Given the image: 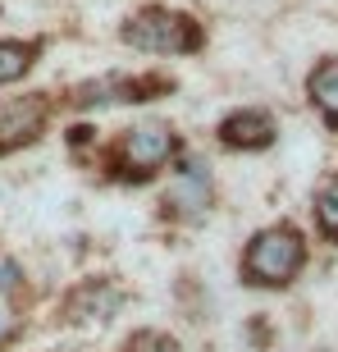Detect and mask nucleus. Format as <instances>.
<instances>
[{"instance_id":"f257e3e1","label":"nucleus","mask_w":338,"mask_h":352,"mask_svg":"<svg viewBox=\"0 0 338 352\" xmlns=\"http://www.w3.org/2000/svg\"><path fill=\"white\" fill-rule=\"evenodd\" d=\"M183 156V138L169 119H142V124H128L124 133H115L105 142L101 170L110 183H124V188H142L156 174H165L174 160Z\"/></svg>"},{"instance_id":"f03ea898","label":"nucleus","mask_w":338,"mask_h":352,"mask_svg":"<svg viewBox=\"0 0 338 352\" xmlns=\"http://www.w3.org/2000/svg\"><path fill=\"white\" fill-rule=\"evenodd\" d=\"M302 270H306V238L288 220L256 229L238 256V274L247 288H288Z\"/></svg>"},{"instance_id":"7ed1b4c3","label":"nucleus","mask_w":338,"mask_h":352,"mask_svg":"<svg viewBox=\"0 0 338 352\" xmlns=\"http://www.w3.org/2000/svg\"><path fill=\"white\" fill-rule=\"evenodd\" d=\"M119 41L142 55H201L206 51V28L201 19L174 5H142L119 23Z\"/></svg>"},{"instance_id":"20e7f679","label":"nucleus","mask_w":338,"mask_h":352,"mask_svg":"<svg viewBox=\"0 0 338 352\" xmlns=\"http://www.w3.org/2000/svg\"><path fill=\"white\" fill-rule=\"evenodd\" d=\"M179 82L169 74H96L82 78L78 87L69 91L74 110H101V105H142V101H160Z\"/></svg>"},{"instance_id":"39448f33","label":"nucleus","mask_w":338,"mask_h":352,"mask_svg":"<svg viewBox=\"0 0 338 352\" xmlns=\"http://www.w3.org/2000/svg\"><path fill=\"white\" fill-rule=\"evenodd\" d=\"M210 206H215V179H210V165L192 151H183L174 160V183L169 192L160 197V220H179V224H196L206 220Z\"/></svg>"},{"instance_id":"423d86ee","label":"nucleus","mask_w":338,"mask_h":352,"mask_svg":"<svg viewBox=\"0 0 338 352\" xmlns=\"http://www.w3.org/2000/svg\"><path fill=\"white\" fill-rule=\"evenodd\" d=\"M51 96L46 91H19L0 101V156H14L23 146L41 142V133L51 124Z\"/></svg>"},{"instance_id":"0eeeda50","label":"nucleus","mask_w":338,"mask_h":352,"mask_svg":"<svg viewBox=\"0 0 338 352\" xmlns=\"http://www.w3.org/2000/svg\"><path fill=\"white\" fill-rule=\"evenodd\" d=\"M279 138V124H274L270 110H260V105H238L229 115L215 124V142L224 151H238V156H251V151H265L274 146Z\"/></svg>"},{"instance_id":"6e6552de","label":"nucleus","mask_w":338,"mask_h":352,"mask_svg":"<svg viewBox=\"0 0 338 352\" xmlns=\"http://www.w3.org/2000/svg\"><path fill=\"white\" fill-rule=\"evenodd\" d=\"M41 51H46V37H0V87L23 82L37 69Z\"/></svg>"},{"instance_id":"1a4fd4ad","label":"nucleus","mask_w":338,"mask_h":352,"mask_svg":"<svg viewBox=\"0 0 338 352\" xmlns=\"http://www.w3.org/2000/svg\"><path fill=\"white\" fill-rule=\"evenodd\" d=\"M306 96H311V105L320 110V119L329 129H338V55H325L306 74Z\"/></svg>"},{"instance_id":"9d476101","label":"nucleus","mask_w":338,"mask_h":352,"mask_svg":"<svg viewBox=\"0 0 338 352\" xmlns=\"http://www.w3.org/2000/svg\"><path fill=\"white\" fill-rule=\"evenodd\" d=\"M311 215L325 243H338V179H325L311 197Z\"/></svg>"},{"instance_id":"9b49d317","label":"nucleus","mask_w":338,"mask_h":352,"mask_svg":"<svg viewBox=\"0 0 338 352\" xmlns=\"http://www.w3.org/2000/svg\"><path fill=\"white\" fill-rule=\"evenodd\" d=\"M119 307V293L105 279H91L82 293H74V311H87V320H110Z\"/></svg>"},{"instance_id":"f8f14e48","label":"nucleus","mask_w":338,"mask_h":352,"mask_svg":"<svg viewBox=\"0 0 338 352\" xmlns=\"http://www.w3.org/2000/svg\"><path fill=\"white\" fill-rule=\"evenodd\" d=\"M19 329H23V316L14 311V298H0V348L19 339Z\"/></svg>"},{"instance_id":"ddd939ff","label":"nucleus","mask_w":338,"mask_h":352,"mask_svg":"<svg viewBox=\"0 0 338 352\" xmlns=\"http://www.w3.org/2000/svg\"><path fill=\"white\" fill-rule=\"evenodd\" d=\"M19 288H23V265L14 261V256H5L0 261V298H14Z\"/></svg>"},{"instance_id":"4468645a","label":"nucleus","mask_w":338,"mask_h":352,"mask_svg":"<svg viewBox=\"0 0 338 352\" xmlns=\"http://www.w3.org/2000/svg\"><path fill=\"white\" fill-rule=\"evenodd\" d=\"M91 142H96V129L91 124H69V146L74 151H87Z\"/></svg>"}]
</instances>
